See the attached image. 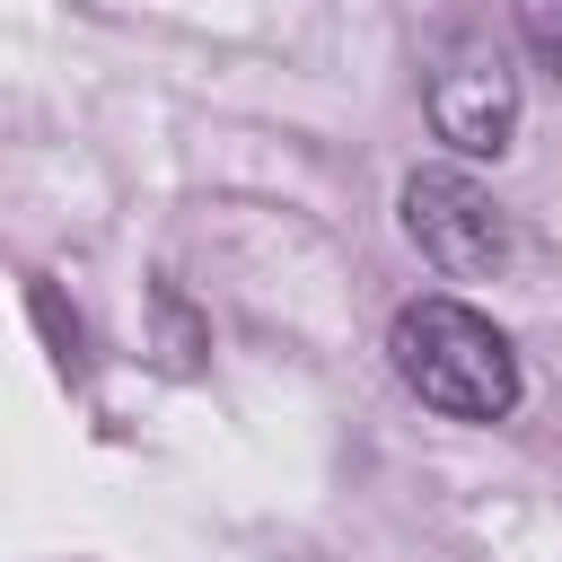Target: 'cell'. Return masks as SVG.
I'll return each mask as SVG.
<instances>
[{
	"instance_id": "obj_4",
	"label": "cell",
	"mask_w": 562,
	"mask_h": 562,
	"mask_svg": "<svg viewBox=\"0 0 562 562\" xmlns=\"http://www.w3.org/2000/svg\"><path fill=\"white\" fill-rule=\"evenodd\" d=\"M509 9H518V35L536 44V61L562 70V0H509Z\"/></svg>"
},
{
	"instance_id": "obj_3",
	"label": "cell",
	"mask_w": 562,
	"mask_h": 562,
	"mask_svg": "<svg viewBox=\"0 0 562 562\" xmlns=\"http://www.w3.org/2000/svg\"><path fill=\"white\" fill-rule=\"evenodd\" d=\"M430 132L457 149V158H501L509 132H518V70L492 35H448L439 61H430Z\"/></svg>"
},
{
	"instance_id": "obj_1",
	"label": "cell",
	"mask_w": 562,
	"mask_h": 562,
	"mask_svg": "<svg viewBox=\"0 0 562 562\" xmlns=\"http://www.w3.org/2000/svg\"><path fill=\"white\" fill-rule=\"evenodd\" d=\"M386 360H395V378H404L430 413H448V422H509L518 395H527L509 334H501L492 316H474L465 299H413V307H395Z\"/></svg>"
},
{
	"instance_id": "obj_2",
	"label": "cell",
	"mask_w": 562,
	"mask_h": 562,
	"mask_svg": "<svg viewBox=\"0 0 562 562\" xmlns=\"http://www.w3.org/2000/svg\"><path fill=\"white\" fill-rule=\"evenodd\" d=\"M404 237L448 272V281H501L518 255L509 211L465 176V167H413L404 176Z\"/></svg>"
}]
</instances>
